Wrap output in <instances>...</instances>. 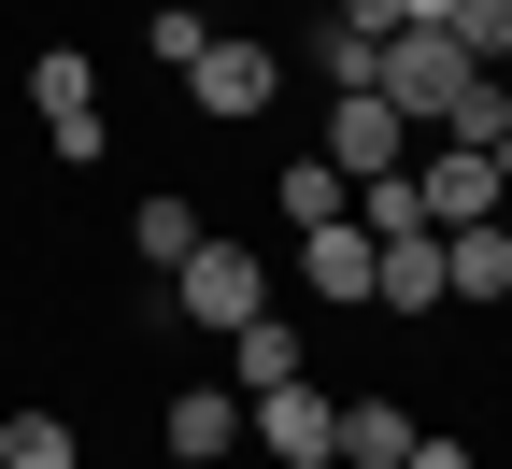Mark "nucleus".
I'll use <instances>...</instances> for the list:
<instances>
[{
    "label": "nucleus",
    "instance_id": "obj_1",
    "mask_svg": "<svg viewBox=\"0 0 512 469\" xmlns=\"http://www.w3.org/2000/svg\"><path fill=\"white\" fill-rule=\"evenodd\" d=\"M157 285H171V327L228 342V327H256V313H271V256H256V242H214V228H200V256H185V271H157Z\"/></svg>",
    "mask_w": 512,
    "mask_h": 469
},
{
    "label": "nucleus",
    "instance_id": "obj_2",
    "mask_svg": "<svg viewBox=\"0 0 512 469\" xmlns=\"http://www.w3.org/2000/svg\"><path fill=\"white\" fill-rule=\"evenodd\" d=\"M456 86H470V43H456V29H384V43H370V100H399L413 143L456 114Z\"/></svg>",
    "mask_w": 512,
    "mask_h": 469
},
{
    "label": "nucleus",
    "instance_id": "obj_3",
    "mask_svg": "<svg viewBox=\"0 0 512 469\" xmlns=\"http://www.w3.org/2000/svg\"><path fill=\"white\" fill-rule=\"evenodd\" d=\"M29 114H43V143L72 157V171H86V157L114 143V114H100V57H72V43H43V57H29Z\"/></svg>",
    "mask_w": 512,
    "mask_h": 469
},
{
    "label": "nucleus",
    "instance_id": "obj_4",
    "mask_svg": "<svg viewBox=\"0 0 512 469\" xmlns=\"http://www.w3.org/2000/svg\"><path fill=\"white\" fill-rule=\"evenodd\" d=\"M313 157H328L342 185L413 171V114H399V100H370V86H328V128H313Z\"/></svg>",
    "mask_w": 512,
    "mask_h": 469
},
{
    "label": "nucleus",
    "instance_id": "obj_5",
    "mask_svg": "<svg viewBox=\"0 0 512 469\" xmlns=\"http://www.w3.org/2000/svg\"><path fill=\"white\" fill-rule=\"evenodd\" d=\"M242 441L285 455V469H342V398H313V384H256V398H242Z\"/></svg>",
    "mask_w": 512,
    "mask_h": 469
},
{
    "label": "nucleus",
    "instance_id": "obj_6",
    "mask_svg": "<svg viewBox=\"0 0 512 469\" xmlns=\"http://www.w3.org/2000/svg\"><path fill=\"white\" fill-rule=\"evenodd\" d=\"M185 100L242 128V114H271V100H285V57H271V43H228V29H214L200 57H185Z\"/></svg>",
    "mask_w": 512,
    "mask_h": 469
},
{
    "label": "nucleus",
    "instance_id": "obj_7",
    "mask_svg": "<svg viewBox=\"0 0 512 469\" xmlns=\"http://www.w3.org/2000/svg\"><path fill=\"white\" fill-rule=\"evenodd\" d=\"M299 285L328 299V313H370V228L342 214V228H299Z\"/></svg>",
    "mask_w": 512,
    "mask_h": 469
},
{
    "label": "nucleus",
    "instance_id": "obj_8",
    "mask_svg": "<svg viewBox=\"0 0 512 469\" xmlns=\"http://www.w3.org/2000/svg\"><path fill=\"white\" fill-rule=\"evenodd\" d=\"M370 313H441V228L370 242Z\"/></svg>",
    "mask_w": 512,
    "mask_h": 469
},
{
    "label": "nucleus",
    "instance_id": "obj_9",
    "mask_svg": "<svg viewBox=\"0 0 512 469\" xmlns=\"http://www.w3.org/2000/svg\"><path fill=\"white\" fill-rule=\"evenodd\" d=\"M441 299H470V313L512 299V228H498V214H484V228H441Z\"/></svg>",
    "mask_w": 512,
    "mask_h": 469
},
{
    "label": "nucleus",
    "instance_id": "obj_10",
    "mask_svg": "<svg viewBox=\"0 0 512 469\" xmlns=\"http://www.w3.org/2000/svg\"><path fill=\"white\" fill-rule=\"evenodd\" d=\"M299 342H313V327H285V313L228 327V384H242V398H256V384H299Z\"/></svg>",
    "mask_w": 512,
    "mask_h": 469
},
{
    "label": "nucleus",
    "instance_id": "obj_11",
    "mask_svg": "<svg viewBox=\"0 0 512 469\" xmlns=\"http://www.w3.org/2000/svg\"><path fill=\"white\" fill-rule=\"evenodd\" d=\"M271 199H285V228H342V214H356V185H342L328 157H285V171H271Z\"/></svg>",
    "mask_w": 512,
    "mask_h": 469
},
{
    "label": "nucleus",
    "instance_id": "obj_12",
    "mask_svg": "<svg viewBox=\"0 0 512 469\" xmlns=\"http://www.w3.org/2000/svg\"><path fill=\"white\" fill-rule=\"evenodd\" d=\"M242 441V384H185L171 398V455H228Z\"/></svg>",
    "mask_w": 512,
    "mask_h": 469
},
{
    "label": "nucleus",
    "instance_id": "obj_13",
    "mask_svg": "<svg viewBox=\"0 0 512 469\" xmlns=\"http://www.w3.org/2000/svg\"><path fill=\"white\" fill-rule=\"evenodd\" d=\"M413 455V413L399 398H342V469H399Z\"/></svg>",
    "mask_w": 512,
    "mask_h": 469
},
{
    "label": "nucleus",
    "instance_id": "obj_14",
    "mask_svg": "<svg viewBox=\"0 0 512 469\" xmlns=\"http://www.w3.org/2000/svg\"><path fill=\"white\" fill-rule=\"evenodd\" d=\"M0 469H86V441H72V413H0Z\"/></svg>",
    "mask_w": 512,
    "mask_h": 469
},
{
    "label": "nucleus",
    "instance_id": "obj_15",
    "mask_svg": "<svg viewBox=\"0 0 512 469\" xmlns=\"http://www.w3.org/2000/svg\"><path fill=\"white\" fill-rule=\"evenodd\" d=\"M128 242H143V271H185V256H200V199H143Z\"/></svg>",
    "mask_w": 512,
    "mask_h": 469
},
{
    "label": "nucleus",
    "instance_id": "obj_16",
    "mask_svg": "<svg viewBox=\"0 0 512 469\" xmlns=\"http://www.w3.org/2000/svg\"><path fill=\"white\" fill-rule=\"evenodd\" d=\"M356 228H370V242H399V228H427V199H413V171H370V185H356Z\"/></svg>",
    "mask_w": 512,
    "mask_h": 469
},
{
    "label": "nucleus",
    "instance_id": "obj_17",
    "mask_svg": "<svg viewBox=\"0 0 512 469\" xmlns=\"http://www.w3.org/2000/svg\"><path fill=\"white\" fill-rule=\"evenodd\" d=\"M441 29L470 43V72H512V0H456V15H441Z\"/></svg>",
    "mask_w": 512,
    "mask_h": 469
},
{
    "label": "nucleus",
    "instance_id": "obj_18",
    "mask_svg": "<svg viewBox=\"0 0 512 469\" xmlns=\"http://www.w3.org/2000/svg\"><path fill=\"white\" fill-rule=\"evenodd\" d=\"M143 43H157V72H185L214 29H200V0H157V15H143Z\"/></svg>",
    "mask_w": 512,
    "mask_h": 469
},
{
    "label": "nucleus",
    "instance_id": "obj_19",
    "mask_svg": "<svg viewBox=\"0 0 512 469\" xmlns=\"http://www.w3.org/2000/svg\"><path fill=\"white\" fill-rule=\"evenodd\" d=\"M370 43H384V29H342V15H328V29H313V72H328V86H370Z\"/></svg>",
    "mask_w": 512,
    "mask_h": 469
},
{
    "label": "nucleus",
    "instance_id": "obj_20",
    "mask_svg": "<svg viewBox=\"0 0 512 469\" xmlns=\"http://www.w3.org/2000/svg\"><path fill=\"white\" fill-rule=\"evenodd\" d=\"M399 469H484V455H470V441H441V427H413V455H399Z\"/></svg>",
    "mask_w": 512,
    "mask_h": 469
},
{
    "label": "nucleus",
    "instance_id": "obj_21",
    "mask_svg": "<svg viewBox=\"0 0 512 469\" xmlns=\"http://www.w3.org/2000/svg\"><path fill=\"white\" fill-rule=\"evenodd\" d=\"M171 469H214V455H171Z\"/></svg>",
    "mask_w": 512,
    "mask_h": 469
},
{
    "label": "nucleus",
    "instance_id": "obj_22",
    "mask_svg": "<svg viewBox=\"0 0 512 469\" xmlns=\"http://www.w3.org/2000/svg\"><path fill=\"white\" fill-rule=\"evenodd\" d=\"M498 228H512V199H498Z\"/></svg>",
    "mask_w": 512,
    "mask_h": 469
},
{
    "label": "nucleus",
    "instance_id": "obj_23",
    "mask_svg": "<svg viewBox=\"0 0 512 469\" xmlns=\"http://www.w3.org/2000/svg\"><path fill=\"white\" fill-rule=\"evenodd\" d=\"M498 313H512V299H498Z\"/></svg>",
    "mask_w": 512,
    "mask_h": 469
}]
</instances>
